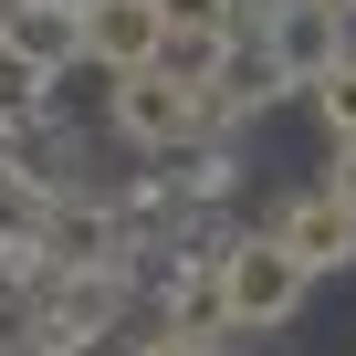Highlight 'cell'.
Wrapping results in <instances>:
<instances>
[{
    "label": "cell",
    "instance_id": "obj_1",
    "mask_svg": "<svg viewBox=\"0 0 356 356\" xmlns=\"http://www.w3.org/2000/svg\"><path fill=\"white\" fill-rule=\"evenodd\" d=\"M304 283H314V273L283 252V231H252V241H231V252H220L210 304H220V325H293Z\"/></svg>",
    "mask_w": 356,
    "mask_h": 356
},
{
    "label": "cell",
    "instance_id": "obj_2",
    "mask_svg": "<svg viewBox=\"0 0 356 356\" xmlns=\"http://www.w3.org/2000/svg\"><path fill=\"white\" fill-rule=\"evenodd\" d=\"M200 84L189 74H168V63H147V74H115V126L136 136V147H178V136H200Z\"/></svg>",
    "mask_w": 356,
    "mask_h": 356
},
{
    "label": "cell",
    "instance_id": "obj_3",
    "mask_svg": "<svg viewBox=\"0 0 356 356\" xmlns=\"http://www.w3.org/2000/svg\"><path fill=\"white\" fill-rule=\"evenodd\" d=\"M84 53L115 74H147L168 53V0H84Z\"/></svg>",
    "mask_w": 356,
    "mask_h": 356
},
{
    "label": "cell",
    "instance_id": "obj_4",
    "mask_svg": "<svg viewBox=\"0 0 356 356\" xmlns=\"http://www.w3.org/2000/svg\"><path fill=\"white\" fill-rule=\"evenodd\" d=\"M273 231H283V252H293L304 273H346V262H356V210H346L335 189H304Z\"/></svg>",
    "mask_w": 356,
    "mask_h": 356
},
{
    "label": "cell",
    "instance_id": "obj_5",
    "mask_svg": "<svg viewBox=\"0 0 356 356\" xmlns=\"http://www.w3.org/2000/svg\"><path fill=\"white\" fill-rule=\"evenodd\" d=\"M273 53H283V74H335V63H346V42H335V11H325V0H304V11H283Z\"/></svg>",
    "mask_w": 356,
    "mask_h": 356
},
{
    "label": "cell",
    "instance_id": "obj_6",
    "mask_svg": "<svg viewBox=\"0 0 356 356\" xmlns=\"http://www.w3.org/2000/svg\"><path fill=\"white\" fill-rule=\"evenodd\" d=\"M314 115H325V136H356V53L335 74H314Z\"/></svg>",
    "mask_w": 356,
    "mask_h": 356
},
{
    "label": "cell",
    "instance_id": "obj_7",
    "mask_svg": "<svg viewBox=\"0 0 356 356\" xmlns=\"http://www.w3.org/2000/svg\"><path fill=\"white\" fill-rule=\"evenodd\" d=\"M178 32H231V0H168Z\"/></svg>",
    "mask_w": 356,
    "mask_h": 356
},
{
    "label": "cell",
    "instance_id": "obj_8",
    "mask_svg": "<svg viewBox=\"0 0 356 356\" xmlns=\"http://www.w3.org/2000/svg\"><path fill=\"white\" fill-rule=\"evenodd\" d=\"M325 189H335V200L356 210V136H335V168H325Z\"/></svg>",
    "mask_w": 356,
    "mask_h": 356
},
{
    "label": "cell",
    "instance_id": "obj_9",
    "mask_svg": "<svg viewBox=\"0 0 356 356\" xmlns=\"http://www.w3.org/2000/svg\"><path fill=\"white\" fill-rule=\"evenodd\" d=\"M0 63H11V0H0Z\"/></svg>",
    "mask_w": 356,
    "mask_h": 356
},
{
    "label": "cell",
    "instance_id": "obj_10",
    "mask_svg": "<svg viewBox=\"0 0 356 356\" xmlns=\"http://www.w3.org/2000/svg\"><path fill=\"white\" fill-rule=\"evenodd\" d=\"M147 356H200V346H189V335H178V346H147Z\"/></svg>",
    "mask_w": 356,
    "mask_h": 356
},
{
    "label": "cell",
    "instance_id": "obj_11",
    "mask_svg": "<svg viewBox=\"0 0 356 356\" xmlns=\"http://www.w3.org/2000/svg\"><path fill=\"white\" fill-rule=\"evenodd\" d=\"M325 11H346V0H325Z\"/></svg>",
    "mask_w": 356,
    "mask_h": 356
},
{
    "label": "cell",
    "instance_id": "obj_12",
    "mask_svg": "<svg viewBox=\"0 0 356 356\" xmlns=\"http://www.w3.org/2000/svg\"><path fill=\"white\" fill-rule=\"evenodd\" d=\"M74 11H84V0H74Z\"/></svg>",
    "mask_w": 356,
    "mask_h": 356
}]
</instances>
